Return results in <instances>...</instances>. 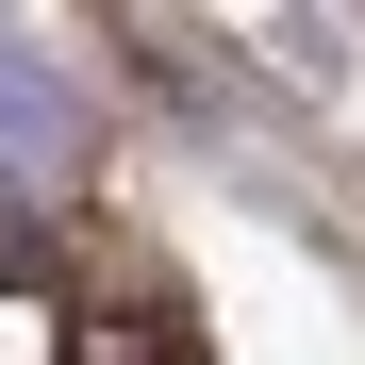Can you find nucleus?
Instances as JSON below:
<instances>
[{"label": "nucleus", "mask_w": 365, "mask_h": 365, "mask_svg": "<svg viewBox=\"0 0 365 365\" xmlns=\"http://www.w3.org/2000/svg\"><path fill=\"white\" fill-rule=\"evenodd\" d=\"M83 365H200V332H182V316H100Z\"/></svg>", "instance_id": "1"}]
</instances>
